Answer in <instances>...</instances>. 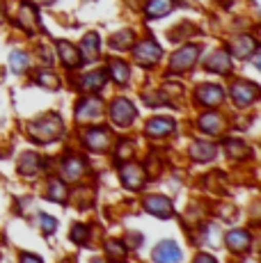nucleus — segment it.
<instances>
[{"label": "nucleus", "mask_w": 261, "mask_h": 263, "mask_svg": "<svg viewBox=\"0 0 261 263\" xmlns=\"http://www.w3.org/2000/svg\"><path fill=\"white\" fill-rule=\"evenodd\" d=\"M103 112V105L97 96H89V99H83L76 105V119L78 121H87V119H97L101 117Z\"/></svg>", "instance_id": "nucleus-7"}, {"label": "nucleus", "mask_w": 261, "mask_h": 263, "mask_svg": "<svg viewBox=\"0 0 261 263\" xmlns=\"http://www.w3.org/2000/svg\"><path fill=\"white\" fill-rule=\"evenodd\" d=\"M128 156H133V144H130V142H122V144H119V149H117V160H119V163H124Z\"/></svg>", "instance_id": "nucleus-34"}, {"label": "nucleus", "mask_w": 261, "mask_h": 263, "mask_svg": "<svg viewBox=\"0 0 261 263\" xmlns=\"http://www.w3.org/2000/svg\"><path fill=\"white\" fill-rule=\"evenodd\" d=\"M92 263H103V261H101V259H94V261H92Z\"/></svg>", "instance_id": "nucleus-38"}, {"label": "nucleus", "mask_w": 261, "mask_h": 263, "mask_svg": "<svg viewBox=\"0 0 261 263\" xmlns=\"http://www.w3.org/2000/svg\"><path fill=\"white\" fill-rule=\"evenodd\" d=\"M135 53V60H138L140 64H144V67H152V64H156L160 60V55H163V50L156 42H152V39H144V42H140L138 46L133 48Z\"/></svg>", "instance_id": "nucleus-5"}, {"label": "nucleus", "mask_w": 261, "mask_h": 263, "mask_svg": "<svg viewBox=\"0 0 261 263\" xmlns=\"http://www.w3.org/2000/svg\"><path fill=\"white\" fill-rule=\"evenodd\" d=\"M67 197V188L60 181H51V190H48V199L51 201H64Z\"/></svg>", "instance_id": "nucleus-30"}, {"label": "nucleus", "mask_w": 261, "mask_h": 263, "mask_svg": "<svg viewBox=\"0 0 261 263\" xmlns=\"http://www.w3.org/2000/svg\"><path fill=\"white\" fill-rule=\"evenodd\" d=\"M80 53H83V58L80 60H94L99 55V34L89 32L87 37L83 39V44H80Z\"/></svg>", "instance_id": "nucleus-21"}, {"label": "nucleus", "mask_w": 261, "mask_h": 263, "mask_svg": "<svg viewBox=\"0 0 261 263\" xmlns=\"http://www.w3.org/2000/svg\"><path fill=\"white\" fill-rule=\"evenodd\" d=\"M215 156V146L209 142H195L190 146V158L197 160V163H207Z\"/></svg>", "instance_id": "nucleus-18"}, {"label": "nucleus", "mask_w": 261, "mask_h": 263, "mask_svg": "<svg viewBox=\"0 0 261 263\" xmlns=\"http://www.w3.org/2000/svg\"><path fill=\"white\" fill-rule=\"evenodd\" d=\"M105 83V73L103 71H97V73H87L83 80H80V85H83V89H87V92H92V89H101Z\"/></svg>", "instance_id": "nucleus-24"}, {"label": "nucleus", "mask_w": 261, "mask_h": 263, "mask_svg": "<svg viewBox=\"0 0 261 263\" xmlns=\"http://www.w3.org/2000/svg\"><path fill=\"white\" fill-rule=\"evenodd\" d=\"M58 53H60V60L64 62V67L73 69L80 64V55H78V48L69 42H60L58 44Z\"/></svg>", "instance_id": "nucleus-15"}, {"label": "nucleus", "mask_w": 261, "mask_h": 263, "mask_svg": "<svg viewBox=\"0 0 261 263\" xmlns=\"http://www.w3.org/2000/svg\"><path fill=\"white\" fill-rule=\"evenodd\" d=\"M144 209L152 215L160 217V220H167V217L172 215V204H170V199H165V197H160V195L147 197V199H144Z\"/></svg>", "instance_id": "nucleus-9"}, {"label": "nucleus", "mask_w": 261, "mask_h": 263, "mask_svg": "<svg viewBox=\"0 0 261 263\" xmlns=\"http://www.w3.org/2000/svg\"><path fill=\"white\" fill-rule=\"evenodd\" d=\"M37 83L42 85V87H46V89H58L60 87V78L53 71H39Z\"/></svg>", "instance_id": "nucleus-28"}, {"label": "nucleus", "mask_w": 261, "mask_h": 263, "mask_svg": "<svg viewBox=\"0 0 261 263\" xmlns=\"http://www.w3.org/2000/svg\"><path fill=\"white\" fill-rule=\"evenodd\" d=\"M105 250H108V254L115 256V259H122L124 256V245L122 242H117V240H108L105 242Z\"/></svg>", "instance_id": "nucleus-32"}, {"label": "nucleus", "mask_w": 261, "mask_h": 263, "mask_svg": "<svg viewBox=\"0 0 261 263\" xmlns=\"http://www.w3.org/2000/svg\"><path fill=\"white\" fill-rule=\"evenodd\" d=\"M110 119L119 128H128L135 119V105L128 99H115L113 105H110Z\"/></svg>", "instance_id": "nucleus-2"}, {"label": "nucleus", "mask_w": 261, "mask_h": 263, "mask_svg": "<svg viewBox=\"0 0 261 263\" xmlns=\"http://www.w3.org/2000/svg\"><path fill=\"white\" fill-rule=\"evenodd\" d=\"M195 263H218V261H215L211 254H199L197 259H195Z\"/></svg>", "instance_id": "nucleus-35"}, {"label": "nucleus", "mask_w": 261, "mask_h": 263, "mask_svg": "<svg viewBox=\"0 0 261 263\" xmlns=\"http://www.w3.org/2000/svg\"><path fill=\"white\" fill-rule=\"evenodd\" d=\"M9 64H12L14 73H23L28 67V55L21 53V50H16V53H12V58H9Z\"/></svg>", "instance_id": "nucleus-29"}, {"label": "nucleus", "mask_w": 261, "mask_h": 263, "mask_svg": "<svg viewBox=\"0 0 261 263\" xmlns=\"http://www.w3.org/2000/svg\"><path fill=\"white\" fill-rule=\"evenodd\" d=\"M18 170H21V174H28V176L30 174H37V172L42 170V158H39L37 154H23Z\"/></svg>", "instance_id": "nucleus-22"}, {"label": "nucleus", "mask_w": 261, "mask_h": 263, "mask_svg": "<svg viewBox=\"0 0 261 263\" xmlns=\"http://www.w3.org/2000/svg\"><path fill=\"white\" fill-rule=\"evenodd\" d=\"M110 71H113V78H115V83H119V85H126L128 83V64L126 62H122V60H115L113 64H110Z\"/></svg>", "instance_id": "nucleus-23"}, {"label": "nucleus", "mask_w": 261, "mask_h": 263, "mask_svg": "<svg viewBox=\"0 0 261 263\" xmlns=\"http://www.w3.org/2000/svg\"><path fill=\"white\" fill-rule=\"evenodd\" d=\"M250 242H252V236L243 229H236V231H229L227 234V247L232 252H236V254H240V252L248 250Z\"/></svg>", "instance_id": "nucleus-12"}, {"label": "nucleus", "mask_w": 261, "mask_h": 263, "mask_svg": "<svg viewBox=\"0 0 261 263\" xmlns=\"http://www.w3.org/2000/svg\"><path fill=\"white\" fill-rule=\"evenodd\" d=\"M197 55H199V48L197 46H185L181 48L179 53H174L170 58V71L174 73H181V71H188L195 62H197Z\"/></svg>", "instance_id": "nucleus-3"}, {"label": "nucleus", "mask_w": 261, "mask_h": 263, "mask_svg": "<svg viewBox=\"0 0 261 263\" xmlns=\"http://www.w3.org/2000/svg\"><path fill=\"white\" fill-rule=\"evenodd\" d=\"M248 263H254V261H248Z\"/></svg>", "instance_id": "nucleus-39"}, {"label": "nucleus", "mask_w": 261, "mask_h": 263, "mask_svg": "<svg viewBox=\"0 0 261 263\" xmlns=\"http://www.w3.org/2000/svg\"><path fill=\"white\" fill-rule=\"evenodd\" d=\"M60 133H62V119L53 112L44 115L42 119L30 124V135H32V140H37V142H51Z\"/></svg>", "instance_id": "nucleus-1"}, {"label": "nucleus", "mask_w": 261, "mask_h": 263, "mask_svg": "<svg viewBox=\"0 0 261 263\" xmlns=\"http://www.w3.org/2000/svg\"><path fill=\"white\" fill-rule=\"evenodd\" d=\"M172 7H174V0H149L147 16L149 18H163L165 14H170Z\"/></svg>", "instance_id": "nucleus-20"}, {"label": "nucleus", "mask_w": 261, "mask_h": 263, "mask_svg": "<svg viewBox=\"0 0 261 263\" xmlns=\"http://www.w3.org/2000/svg\"><path fill=\"white\" fill-rule=\"evenodd\" d=\"M140 242H142V238H140V234H128V245L138 247Z\"/></svg>", "instance_id": "nucleus-37"}, {"label": "nucleus", "mask_w": 261, "mask_h": 263, "mask_svg": "<svg viewBox=\"0 0 261 263\" xmlns=\"http://www.w3.org/2000/svg\"><path fill=\"white\" fill-rule=\"evenodd\" d=\"M154 261L156 263H179L181 261V250L177 247V242L163 240L154 250Z\"/></svg>", "instance_id": "nucleus-6"}, {"label": "nucleus", "mask_w": 261, "mask_h": 263, "mask_svg": "<svg viewBox=\"0 0 261 263\" xmlns=\"http://www.w3.org/2000/svg\"><path fill=\"white\" fill-rule=\"evenodd\" d=\"M229 67H232V62H229V55L225 50H218V53H213L211 58L204 60V69L215 73H227Z\"/></svg>", "instance_id": "nucleus-14"}, {"label": "nucleus", "mask_w": 261, "mask_h": 263, "mask_svg": "<svg viewBox=\"0 0 261 263\" xmlns=\"http://www.w3.org/2000/svg\"><path fill=\"white\" fill-rule=\"evenodd\" d=\"M110 46H113V48H117V50L133 46V32H128V30H124V32L115 34V37L110 39Z\"/></svg>", "instance_id": "nucleus-26"}, {"label": "nucleus", "mask_w": 261, "mask_h": 263, "mask_svg": "<svg viewBox=\"0 0 261 263\" xmlns=\"http://www.w3.org/2000/svg\"><path fill=\"white\" fill-rule=\"evenodd\" d=\"M257 96H259V89H257V85H252V83H236L234 87H232V99H234V103L236 105H250L252 101H257Z\"/></svg>", "instance_id": "nucleus-8"}, {"label": "nucleus", "mask_w": 261, "mask_h": 263, "mask_svg": "<svg viewBox=\"0 0 261 263\" xmlns=\"http://www.w3.org/2000/svg\"><path fill=\"white\" fill-rule=\"evenodd\" d=\"M174 130V121L167 117H154L147 121V135L152 138H163V135H170Z\"/></svg>", "instance_id": "nucleus-13"}, {"label": "nucleus", "mask_w": 261, "mask_h": 263, "mask_svg": "<svg viewBox=\"0 0 261 263\" xmlns=\"http://www.w3.org/2000/svg\"><path fill=\"white\" fill-rule=\"evenodd\" d=\"M225 151H227V156H232V158H243V156H248V146L243 142H238V140H227V142H225Z\"/></svg>", "instance_id": "nucleus-25"}, {"label": "nucleus", "mask_w": 261, "mask_h": 263, "mask_svg": "<svg viewBox=\"0 0 261 263\" xmlns=\"http://www.w3.org/2000/svg\"><path fill=\"white\" fill-rule=\"evenodd\" d=\"M71 238H73V242H80V245H83V242H87V227H73L71 229Z\"/></svg>", "instance_id": "nucleus-33"}, {"label": "nucleus", "mask_w": 261, "mask_h": 263, "mask_svg": "<svg viewBox=\"0 0 261 263\" xmlns=\"http://www.w3.org/2000/svg\"><path fill=\"white\" fill-rule=\"evenodd\" d=\"M39 224H42L44 234L51 236L53 231H55V227H58V220H55V217H51V215H39Z\"/></svg>", "instance_id": "nucleus-31"}, {"label": "nucleus", "mask_w": 261, "mask_h": 263, "mask_svg": "<svg viewBox=\"0 0 261 263\" xmlns=\"http://www.w3.org/2000/svg\"><path fill=\"white\" fill-rule=\"evenodd\" d=\"M197 101L202 105L213 108V105H220L225 101V92H222V87H218V85H202V87L197 89Z\"/></svg>", "instance_id": "nucleus-10"}, {"label": "nucleus", "mask_w": 261, "mask_h": 263, "mask_svg": "<svg viewBox=\"0 0 261 263\" xmlns=\"http://www.w3.org/2000/svg\"><path fill=\"white\" fill-rule=\"evenodd\" d=\"M21 23L28 32H34V7L30 3H23L21 7Z\"/></svg>", "instance_id": "nucleus-27"}, {"label": "nucleus", "mask_w": 261, "mask_h": 263, "mask_svg": "<svg viewBox=\"0 0 261 263\" xmlns=\"http://www.w3.org/2000/svg\"><path fill=\"white\" fill-rule=\"evenodd\" d=\"M222 126H225V121H222V117H220L218 112H207L202 119H199V128H202L204 133H209V135L220 133Z\"/></svg>", "instance_id": "nucleus-19"}, {"label": "nucleus", "mask_w": 261, "mask_h": 263, "mask_svg": "<svg viewBox=\"0 0 261 263\" xmlns=\"http://www.w3.org/2000/svg\"><path fill=\"white\" fill-rule=\"evenodd\" d=\"M21 263H42V259H37L34 254H23L21 256Z\"/></svg>", "instance_id": "nucleus-36"}, {"label": "nucleus", "mask_w": 261, "mask_h": 263, "mask_svg": "<svg viewBox=\"0 0 261 263\" xmlns=\"http://www.w3.org/2000/svg\"><path fill=\"white\" fill-rule=\"evenodd\" d=\"M62 170H64V176H67L69 181H78L80 176L85 174V160L78 158V156H71V158L64 160Z\"/></svg>", "instance_id": "nucleus-17"}, {"label": "nucleus", "mask_w": 261, "mask_h": 263, "mask_svg": "<svg viewBox=\"0 0 261 263\" xmlns=\"http://www.w3.org/2000/svg\"><path fill=\"white\" fill-rule=\"evenodd\" d=\"M254 50H257V42H254V37H250V34H240V37H236L232 42V53L238 55V58H248Z\"/></svg>", "instance_id": "nucleus-16"}, {"label": "nucleus", "mask_w": 261, "mask_h": 263, "mask_svg": "<svg viewBox=\"0 0 261 263\" xmlns=\"http://www.w3.org/2000/svg\"><path fill=\"white\" fill-rule=\"evenodd\" d=\"M119 179L124 181V185H126L128 190H140L144 185V170L140 167V165L124 160V163L119 165Z\"/></svg>", "instance_id": "nucleus-4"}, {"label": "nucleus", "mask_w": 261, "mask_h": 263, "mask_svg": "<svg viewBox=\"0 0 261 263\" xmlns=\"http://www.w3.org/2000/svg\"><path fill=\"white\" fill-rule=\"evenodd\" d=\"M85 144L94 151H105L110 146V133L105 128H92L85 135Z\"/></svg>", "instance_id": "nucleus-11"}]
</instances>
